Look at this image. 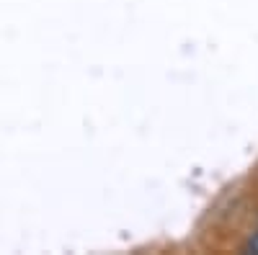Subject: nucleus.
I'll return each instance as SVG.
<instances>
[{
    "instance_id": "1",
    "label": "nucleus",
    "mask_w": 258,
    "mask_h": 255,
    "mask_svg": "<svg viewBox=\"0 0 258 255\" xmlns=\"http://www.w3.org/2000/svg\"><path fill=\"white\" fill-rule=\"evenodd\" d=\"M248 250H250V252H258V229L253 232L250 240H248Z\"/></svg>"
}]
</instances>
